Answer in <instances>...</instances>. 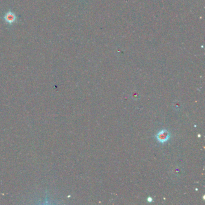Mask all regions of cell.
I'll use <instances>...</instances> for the list:
<instances>
[{
  "label": "cell",
  "mask_w": 205,
  "mask_h": 205,
  "mask_svg": "<svg viewBox=\"0 0 205 205\" xmlns=\"http://www.w3.org/2000/svg\"><path fill=\"white\" fill-rule=\"evenodd\" d=\"M3 19L7 24L12 25L17 22L18 17L13 12L11 11V10H9V11L5 13Z\"/></svg>",
  "instance_id": "obj_1"
},
{
  "label": "cell",
  "mask_w": 205,
  "mask_h": 205,
  "mask_svg": "<svg viewBox=\"0 0 205 205\" xmlns=\"http://www.w3.org/2000/svg\"><path fill=\"white\" fill-rule=\"evenodd\" d=\"M168 135H167V132H162L161 133H159L158 135V138L159 141H166L167 140L168 138Z\"/></svg>",
  "instance_id": "obj_2"
}]
</instances>
